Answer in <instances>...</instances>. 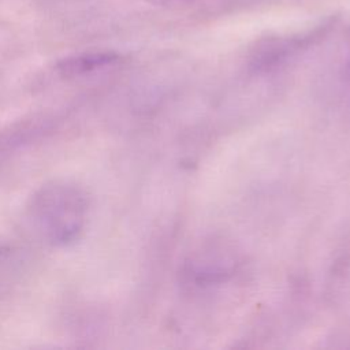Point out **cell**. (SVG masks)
<instances>
[{"label":"cell","instance_id":"1","mask_svg":"<svg viewBox=\"0 0 350 350\" xmlns=\"http://www.w3.org/2000/svg\"><path fill=\"white\" fill-rule=\"evenodd\" d=\"M89 198L74 182L56 179L40 186L29 198L26 217L36 234L52 246L79 239L86 226Z\"/></svg>","mask_w":350,"mask_h":350},{"label":"cell","instance_id":"2","mask_svg":"<svg viewBox=\"0 0 350 350\" xmlns=\"http://www.w3.org/2000/svg\"><path fill=\"white\" fill-rule=\"evenodd\" d=\"M332 22L334 19L331 18L306 33H299L288 37H275L262 41L257 46L252 57L250 67L254 71H267L276 67L278 64L287 60L290 56L323 38L332 27Z\"/></svg>","mask_w":350,"mask_h":350},{"label":"cell","instance_id":"3","mask_svg":"<svg viewBox=\"0 0 350 350\" xmlns=\"http://www.w3.org/2000/svg\"><path fill=\"white\" fill-rule=\"evenodd\" d=\"M119 55L112 51H86L60 59L56 71L63 78H79L119 62Z\"/></svg>","mask_w":350,"mask_h":350},{"label":"cell","instance_id":"4","mask_svg":"<svg viewBox=\"0 0 350 350\" xmlns=\"http://www.w3.org/2000/svg\"><path fill=\"white\" fill-rule=\"evenodd\" d=\"M48 130L45 122H31L19 126H12L10 129L0 130V156L8 154L31 141L37 139L42 133Z\"/></svg>","mask_w":350,"mask_h":350},{"label":"cell","instance_id":"5","mask_svg":"<svg viewBox=\"0 0 350 350\" xmlns=\"http://www.w3.org/2000/svg\"><path fill=\"white\" fill-rule=\"evenodd\" d=\"M156 5H175V4H182L186 3L187 0H148Z\"/></svg>","mask_w":350,"mask_h":350},{"label":"cell","instance_id":"6","mask_svg":"<svg viewBox=\"0 0 350 350\" xmlns=\"http://www.w3.org/2000/svg\"><path fill=\"white\" fill-rule=\"evenodd\" d=\"M346 71H347V75L350 77V53H349V60H347V66H346Z\"/></svg>","mask_w":350,"mask_h":350}]
</instances>
